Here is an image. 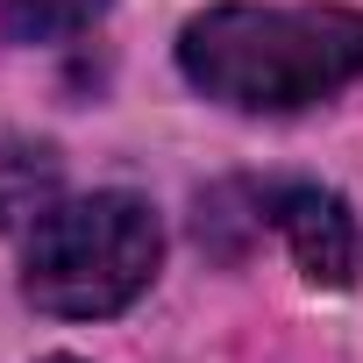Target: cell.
Wrapping results in <instances>:
<instances>
[{
  "mask_svg": "<svg viewBox=\"0 0 363 363\" xmlns=\"http://www.w3.org/2000/svg\"><path fill=\"white\" fill-rule=\"evenodd\" d=\"M178 72L242 114H292L363 79L356 8H207L178 36Z\"/></svg>",
  "mask_w": 363,
  "mask_h": 363,
  "instance_id": "obj_1",
  "label": "cell"
},
{
  "mask_svg": "<svg viewBox=\"0 0 363 363\" xmlns=\"http://www.w3.org/2000/svg\"><path fill=\"white\" fill-rule=\"evenodd\" d=\"M157 257H164V235L135 193L57 200L50 214L29 221L22 292L57 320H100L143 299V285L157 278Z\"/></svg>",
  "mask_w": 363,
  "mask_h": 363,
  "instance_id": "obj_2",
  "label": "cell"
},
{
  "mask_svg": "<svg viewBox=\"0 0 363 363\" xmlns=\"http://www.w3.org/2000/svg\"><path fill=\"white\" fill-rule=\"evenodd\" d=\"M271 228L292 242V264H299L313 285H328V292H342V285L356 278V264H363L356 214H349V200L328 193V186H271Z\"/></svg>",
  "mask_w": 363,
  "mask_h": 363,
  "instance_id": "obj_3",
  "label": "cell"
},
{
  "mask_svg": "<svg viewBox=\"0 0 363 363\" xmlns=\"http://www.w3.org/2000/svg\"><path fill=\"white\" fill-rule=\"evenodd\" d=\"M57 207V150L0 135V228H22Z\"/></svg>",
  "mask_w": 363,
  "mask_h": 363,
  "instance_id": "obj_4",
  "label": "cell"
},
{
  "mask_svg": "<svg viewBox=\"0 0 363 363\" xmlns=\"http://www.w3.org/2000/svg\"><path fill=\"white\" fill-rule=\"evenodd\" d=\"M107 15V0H0V36L8 43H72Z\"/></svg>",
  "mask_w": 363,
  "mask_h": 363,
  "instance_id": "obj_5",
  "label": "cell"
},
{
  "mask_svg": "<svg viewBox=\"0 0 363 363\" xmlns=\"http://www.w3.org/2000/svg\"><path fill=\"white\" fill-rule=\"evenodd\" d=\"M50 363H79V356H50Z\"/></svg>",
  "mask_w": 363,
  "mask_h": 363,
  "instance_id": "obj_6",
  "label": "cell"
}]
</instances>
